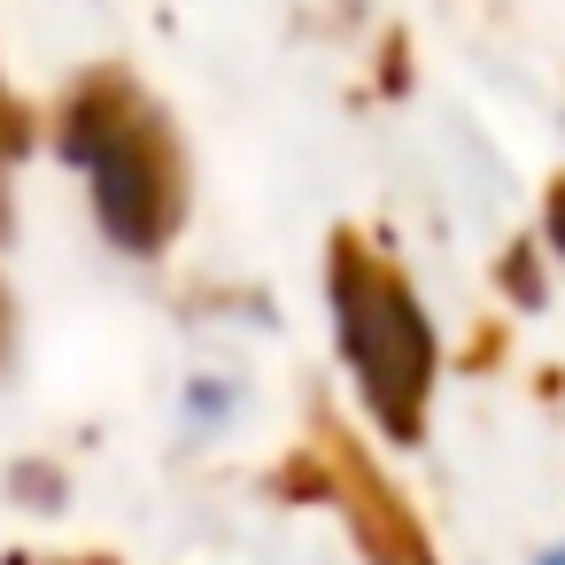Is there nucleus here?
I'll return each mask as SVG.
<instances>
[{"label":"nucleus","instance_id":"f257e3e1","mask_svg":"<svg viewBox=\"0 0 565 565\" xmlns=\"http://www.w3.org/2000/svg\"><path fill=\"white\" fill-rule=\"evenodd\" d=\"M333 310H341V349H349L372 411L387 418V434L411 441L426 387H434V333H426L411 287L356 241H333Z\"/></svg>","mask_w":565,"mask_h":565},{"label":"nucleus","instance_id":"f03ea898","mask_svg":"<svg viewBox=\"0 0 565 565\" xmlns=\"http://www.w3.org/2000/svg\"><path fill=\"white\" fill-rule=\"evenodd\" d=\"M78 163H94L102 186V217L125 248H156L179 225V156L156 125V109H140L125 86H94L78 102Z\"/></svg>","mask_w":565,"mask_h":565},{"label":"nucleus","instance_id":"7ed1b4c3","mask_svg":"<svg viewBox=\"0 0 565 565\" xmlns=\"http://www.w3.org/2000/svg\"><path fill=\"white\" fill-rule=\"evenodd\" d=\"M326 465H333V480H341V503H349V526L364 534V550H372V565H434L426 557V542H418V526L403 519V503L380 488V472L333 434V449H326Z\"/></svg>","mask_w":565,"mask_h":565},{"label":"nucleus","instance_id":"20e7f679","mask_svg":"<svg viewBox=\"0 0 565 565\" xmlns=\"http://www.w3.org/2000/svg\"><path fill=\"white\" fill-rule=\"evenodd\" d=\"M550 233H557V248H565V186H557V202H550Z\"/></svg>","mask_w":565,"mask_h":565},{"label":"nucleus","instance_id":"39448f33","mask_svg":"<svg viewBox=\"0 0 565 565\" xmlns=\"http://www.w3.org/2000/svg\"><path fill=\"white\" fill-rule=\"evenodd\" d=\"M557 565H565V557H557Z\"/></svg>","mask_w":565,"mask_h":565}]
</instances>
